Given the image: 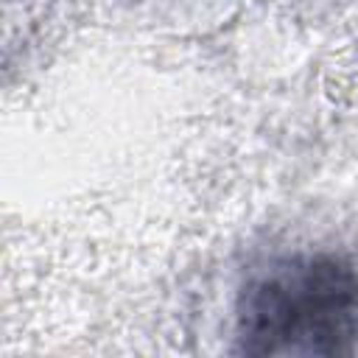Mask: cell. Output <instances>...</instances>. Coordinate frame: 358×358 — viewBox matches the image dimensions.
I'll use <instances>...</instances> for the list:
<instances>
[{
    "label": "cell",
    "mask_w": 358,
    "mask_h": 358,
    "mask_svg": "<svg viewBox=\"0 0 358 358\" xmlns=\"http://www.w3.org/2000/svg\"><path fill=\"white\" fill-rule=\"evenodd\" d=\"M238 352L347 355L358 344V268L333 252H291L252 268L235 302Z\"/></svg>",
    "instance_id": "6da1fadb"
}]
</instances>
